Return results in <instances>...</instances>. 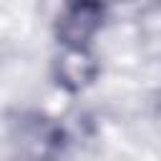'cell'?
Listing matches in <instances>:
<instances>
[{"instance_id":"cell-1","label":"cell","mask_w":161,"mask_h":161,"mask_svg":"<svg viewBox=\"0 0 161 161\" xmlns=\"http://www.w3.org/2000/svg\"><path fill=\"white\" fill-rule=\"evenodd\" d=\"M106 18V0H68L55 20V38L63 48H91V40L103 28Z\"/></svg>"},{"instance_id":"cell-2","label":"cell","mask_w":161,"mask_h":161,"mask_svg":"<svg viewBox=\"0 0 161 161\" xmlns=\"http://www.w3.org/2000/svg\"><path fill=\"white\" fill-rule=\"evenodd\" d=\"M53 75L58 86L75 93L96 80L98 60L91 53V48H65L53 63Z\"/></svg>"}]
</instances>
